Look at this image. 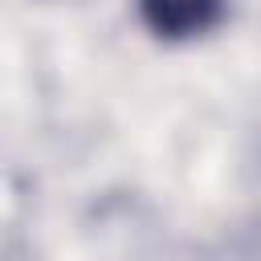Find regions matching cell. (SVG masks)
<instances>
[{
  "mask_svg": "<svg viewBox=\"0 0 261 261\" xmlns=\"http://www.w3.org/2000/svg\"><path fill=\"white\" fill-rule=\"evenodd\" d=\"M139 8L147 29L163 41L200 37L224 16V0H139Z\"/></svg>",
  "mask_w": 261,
  "mask_h": 261,
  "instance_id": "cell-1",
  "label": "cell"
}]
</instances>
